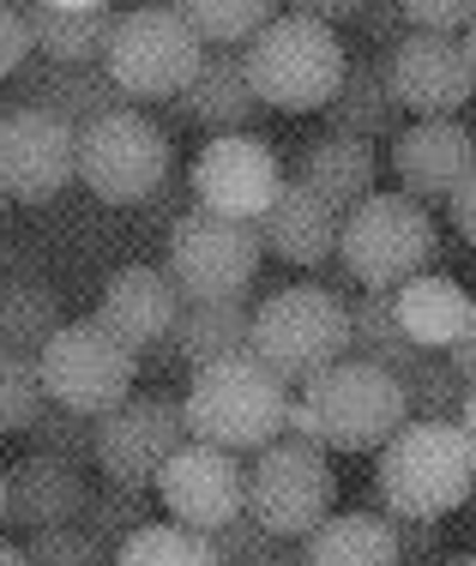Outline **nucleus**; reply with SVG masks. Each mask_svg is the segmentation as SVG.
Listing matches in <instances>:
<instances>
[{
    "label": "nucleus",
    "mask_w": 476,
    "mask_h": 566,
    "mask_svg": "<svg viewBox=\"0 0 476 566\" xmlns=\"http://www.w3.org/2000/svg\"><path fill=\"white\" fill-rule=\"evenodd\" d=\"M399 12H404V24H416L428 36H453V31H470L476 24V0H411Z\"/></svg>",
    "instance_id": "nucleus-39"
},
{
    "label": "nucleus",
    "mask_w": 476,
    "mask_h": 566,
    "mask_svg": "<svg viewBox=\"0 0 476 566\" xmlns=\"http://www.w3.org/2000/svg\"><path fill=\"white\" fill-rule=\"evenodd\" d=\"M187 187H194L199 211H217V218H236V223H260L283 193V164L266 139L229 133V139H206V151L187 169Z\"/></svg>",
    "instance_id": "nucleus-13"
},
{
    "label": "nucleus",
    "mask_w": 476,
    "mask_h": 566,
    "mask_svg": "<svg viewBox=\"0 0 476 566\" xmlns=\"http://www.w3.org/2000/svg\"><path fill=\"white\" fill-rule=\"evenodd\" d=\"M182 447H187V416L182 398L169 392H133L127 403L97 416V470L103 482H121V489H157L163 464Z\"/></svg>",
    "instance_id": "nucleus-12"
},
{
    "label": "nucleus",
    "mask_w": 476,
    "mask_h": 566,
    "mask_svg": "<svg viewBox=\"0 0 476 566\" xmlns=\"http://www.w3.org/2000/svg\"><path fill=\"white\" fill-rule=\"evenodd\" d=\"M434 566H476V555H441Z\"/></svg>",
    "instance_id": "nucleus-46"
},
{
    "label": "nucleus",
    "mask_w": 476,
    "mask_h": 566,
    "mask_svg": "<svg viewBox=\"0 0 476 566\" xmlns=\"http://www.w3.org/2000/svg\"><path fill=\"white\" fill-rule=\"evenodd\" d=\"M24 560L31 566H108L115 555H108L85 524H54V531L24 536Z\"/></svg>",
    "instance_id": "nucleus-37"
},
{
    "label": "nucleus",
    "mask_w": 476,
    "mask_h": 566,
    "mask_svg": "<svg viewBox=\"0 0 476 566\" xmlns=\"http://www.w3.org/2000/svg\"><path fill=\"white\" fill-rule=\"evenodd\" d=\"M7 206H12V199H7V193H0V229H7Z\"/></svg>",
    "instance_id": "nucleus-50"
},
{
    "label": "nucleus",
    "mask_w": 476,
    "mask_h": 566,
    "mask_svg": "<svg viewBox=\"0 0 476 566\" xmlns=\"http://www.w3.org/2000/svg\"><path fill=\"white\" fill-rule=\"evenodd\" d=\"M260 260H266L260 223H236V218H217V211L194 206L169 229L163 272L175 277L182 302H248Z\"/></svg>",
    "instance_id": "nucleus-9"
},
{
    "label": "nucleus",
    "mask_w": 476,
    "mask_h": 566,
    "mask_svg": "<svg viewBox=\"0 0 476 566\" xmlns=\"http://www.w3.org/2000/svg\"><path fill=\"white\" fill-rule=\"evenodd\" d=\"M458 428H465V440L476 447V386H465V403H458Z\"/></svg>",
    "instance_id": "nucleus-44"
},
{
    "label": "nucleus",
    "mask_w": 476,
    "mask_h": 566,
    "mask_svg": "<svg viewBox=\"0 0 476 566\" xmlns=\"http://www.w3.org/2000/svg\"><path fill=\"white\" fill-rule=\"evenodd\" d=\"M446 206H453V223H458V235H465L470 248H476V169L465 175V181H458V193L446 199Z\"/></svg>",
    "instance_id": "nucleus-42"
},
{
    "label": "nucleus",
    "mask_w": 476,
    "mask_h": 566,
    "mask_svg": "<svg viewBox=\"0 0 476 566\" xmlns=\"http://www.w3.org/2000/svg\"><path fill=\"white\" fill-rule=\"evenodd\" d=\"M79 524L97 536L108 555H115L127 536H139L145 524H157V518H152V489H121V482H103V489H91V501H85V512H79Z\"/></svg>",
    "instance_id": "nucleus-33"
},
{
    "label": "nucleus",
    "mask_w": 476,
    "mask_h": 566,
    "mask_svg": "<svg viewBox=\"0 0 476 566\" xmlns=\"http://www.w3.org/2000/svg\"><path fill=\"white\" fill-rule=\"evenodd\" d=\"M175 145L169 127L145 109H115L91 127H79V181L103 206H152L175 181Z\"/></svg>",
    "instance_id": "nucleus-6"
},
{
    "label": "nucleus",
    "mask_w": 476,
    "mask_h": 566,
    "mask_svg": "<svg viewBox=\"0 0 476 566\" xmlns=\"http://www.w3.org/2000/svg\"><path fill=\"white\" fill-rule=\"evenodd\" d=\"M182 290H175V277L163 272V265H121L115 277L103 283V302H97V326L115 332L121 344L133 349V356H152V349H163L175 338V319H182Z\"/></svg>",
    "instance_id": "nucleus-17"
},
{
    "label": "nucleus",
    "mask_w": 476,
    "mask_h": 566,
    "mask_svg": "<svg viewBox=\"0 0 476 566\" xmlns=\"http://www.w3.org/2000/svg\"><path fill=\"white\" fill-rule=\"evenodd\" d=\"M199 61V36L187 31L182 7H133L121 12L115 36H108V55H103V73L115 78V91L139 109V103H175L187 85H194Z\"/></svg>",
    "instance_id": "nucleus-8"
},
{
    "label": "nucleus",
    "mask_w": 476,
    "mask_h": 566,
    "mask_svg": "<svg viewBox=\"0 0 476 566\" xmlns=\"http://www.w3.org/2000/svg\"><path fill=\"white\" fill-rule=\"evenodd\" d=\"M392 314H399L404 338L423 349V356H434V349H453L465 338V326L476 314V295L465 283L441 277V272H423V277L404 283V290H392Z\"/></svg>",
    "instance_id": "nucleus-25"
},
{
    "label": "nucleus",
    "mask_w": 476,
    "mask_h": 566,
    "mask_svg": "<svg viewBox=\"0 0 476 566\" xmlns=\"http://www.w3.org/2000/svg\"><path fill=\"white\" fill-rule=\"evenodd\" d=\"M0 566H31V560H24V548H12V543H0Z\"/></svg>",
    "instance_id": "nucleus-45"
},
{
    "label": "nucleus",
    "mask_w": 476,
    "mask_h": 566,
    "mask_svg": "<svg viewBox=\"0 0 476 566\" xmlns=\"http://www.w3.org/2000/svg\"><path fill=\"white\" fill-rule=\"evenodd\" d=\"M182 109L194 127H206L211 139H229V133H248L253 115H260V97H253L248 61L229 55V49H206L194 85L182 91Z\"/></svg>",
    "instance_id": "nucleus-24"
},
{
    "label": "nucleus",
    "mask_w": 476,
    "mask_h": 566,
    "mask_svg": "<svg viewBox=\"0 0 476 566\" xmlns=\"http://www.w3.org/2000/svg\"><path fill=\"white\" fill-rule=\"evenodd\" d=\"M302 403L320 428L325 452H380L399 428H411V398H404V380L374 361L344 356L338 368H325L320 380L302 386Z\"/></svg>",
    "instance_id": "nucleus-7"
},
{
    "label": "nucleus",
    "mask_w": 476,
    "mask_h": 566,
    "mask_svg": "<svg viewBox=\"0 0 476 566\" xmlns=\"http://www.w3.org/2000/svg\"><path fill=\"white\" fill-rule=\"evenodd\" d=\"M7 91H12V109L61 115L66 127H91V120H103L115 109H133L103 66H61V61H43V55L24 61L19 73L7 78Z\"/></svg>",
    "instance_id": "nucleus-19"
},
{
    "label": "nucleus",
    "mask_w": 476,
    "mask_h": 566,
    "mask_svg": "<svg viewBox=\"0 0 476 566\" xmlns=\"http://www.w3.org/2000/svg\"><path fill=\"white\" fill-rule=\"evenodd\" d=\"M476 169V133L465 120H404L392 139V175L404 199H453Z\"/></svg>",
    "instance_id": "nucleus-18"
},
{
    "label": "nucleus",
    "mask_w": 476,
    "mask_h": 566,
    "mask_svg": "<svg viewBox=\"0 0 476 566\" xmlns=\"http://www.w3.org/2000/svg\"><path fill=\"white\" fill-rule=\"evenodd\" d=\"M302 566H404L386 512H332L302 543Z\"/></svg>",
    "instance_id": "nucleus-27"
},
{
    "label": "nucleus",
    "mask_w": 476,
    "mask_h": 566,
    "mask_svg": "<svg viewBox=\"0 0 476 566\" xmlns=\"http://www.w3.org/2000/svg\"><path fill=\"white\" fill-rule=\"evenodd\" d=\"M350 356L374 361V368L399 374V380L423 361V349L404 338L399 314H392V295H369V290H362L356 302H350Z\"/></svg>",
    "instance_id": "nucleus-30"
},
{
    "label": "nucleus",
    "mask_w": 476,
    "mask_h": 566,
    "mask_svg": "<svg viewBox=\"0 0 476 566\" xmlns=\"http://www.w3.org/2000/svg\"><path fill=\"white\" fill-rule=\"evenodd\" d=\"M392 536H399V555H404V566H411V560H434V555H441V524H423V518H392Z\"/></svg>",
    "instance_id": "nucleus-41"
},
{
    "label": "nucleus",
    "mask_w": 476,
    "mask_h": 566,
    "mask_svg": "<svg viewBox=\"0 0 476 566\" xmlns=\"http://www.w3.org/2000/svg\"><path fill=\"white\" fill-rule=\"evenodd\" d=\"M386 78L399 109H411L416 120H458V109L476 97V66L465 36L404 31L386 49Z\"/></svg>",
    "instance_id": "nucleus-14"
},
{
    "label": "nucleus",
    "mask_w": 476,
    "mask_h": 566,
    "mask_svg": "<svg viewBox=\"0 0 476 566\" xmlns=\"http://www.w3.org/2000/svg\"><path fill=\"white\" fill-rule=\"evenodd\" d=\"M434 260V218L428 206L404 193H374L356 211H344L338 229V265L369 295H392L411 277H423Z\"/></svg>",
    "instance_id": "nucleus-5"
},
{
    "label": "nucleus",
    "mask_w": 476,
    "mask_h": 566,
    "mask_svg": "<svg viewBox=\"0 0 476 566\" xmlns=\"http://www.w3.org/2000/svg\"><path fill=\"white\" fill-rule=\"evenodd\" d=\"M253 356L283 386H308L350 356V302L320 283H283L253 307Z\"/></svg>",
    "instance_id": "nucleus-3"
},
{
    "label": "nucleus",
    "mask_w": 476,
    "mask_h": 566,
    "mask_svg": "<svg viewBox=\"0 0 476 566\" xmlns=\"http://www.w3.org/2000/svg\"><path fill=\"white\" fill-rule=\"evenodd\" d=\"M476 494V447L458 422H411L380 447L374 501L386 518L441 524L446 512L470 506Z\"/></svg>",
    "instance_id": "nucleus-2"
},
{
    "label": "nucleus",
    "mask_w": 476,
    "mask_h": 566,
    "mask_svg": "<svg viewBox=\"0 0 476 566\" xmlns=\"http://www.w3.org/2000/svg\"><path fill=\"white\" fill-rule=\"evenodd\" d=\"M157 494H163L169 524H187V531H199V536H217L224 524H236L241 512H248V470H241V458L187 440V447L163 464Z\"/></svg>",
    "instance_id": "nucleus-16"
},
{
    "label": "nucleus",
    "mask_w": 476,
    "mask_h": 566,
    "mask_svg": "<svg viewBox=\"0 0 476 566\" xmlns=\"http://www.w3.org/2000/svg\"><path fill=\"white\" fill-rule=\"evenodd\" d=\"M31 55H37V31H31V19H24V7H7V0H0V85H7Z\"/></svg>",
    "instance_id": "nucleus-40"
},
{
    "label": "nucleus",
    "mask_w": 476,
    "mask_h": 566,
    "mask_svg": "<svg viewBox=\"0 0 476 566\" xmlns=\"http://www.w3.org/2000/svg\"><path fill=\"white\" fill-rule=\"evenodd\" d=\"M248 78H253V97L266 109H325L344 85V66L350 49L338 43V31L302 19V12H278L260 36L248 43Z\"/></svg>",
    "instance_id": "nucleus-4"
},
{
    "label": "nucleus",
    "mask_w": 476,
    "mask_h": 566,
    "mask_svg": "<svg viewBox=\"0 0 476 566\" xmlns=\"http://www.w3.org/2000/svg\"><path fill=\"white\" fill-rule=\"evenodd\" d=\"M325 115H332V127H338V133H356V139H380V133H392V139H399L404 109H399V97H392L386 61H374V55H350L344 85H338V97H332V103H325Z\"/></svg>",
    "instance_id": "nucleus-28"
},
{
    "label": "nucleus",
    "mask_w": 476,
    "mask_h": 566,
    "mask_svg": "<svg viewBox=\"0 0 476 566\" xmlns=\"http://www.w3.org/2000/svg\"><path fill=\"white\" fill-rule=\"evenodd\" d=\"M61 295L43 277H7L0 283V349L7 356H43L49 338L61 332Z\"/></svg>",
    "instance_id": "nucleus-29"
},
{
    "label": "nucleus",
    "mask_w": 476,
    "mask_h": 566,
    "mask_svg": "<svg viewBox=\"0 0 476 566\" xmlns=\"http://www.w3.org/2000/svg\"><path fill=\"white\" fill-rule=\"evenodd\" d=\"M0 115H7V103H0Z\"/></svg>",
    "instance_id": "nucleus-51"
},
{
    "label": "nucleus",
    "mask_w": 476,
    "mask_h": 566,
    "mask_svg": "<svg viewBox=\"0 0 476 566\" xmlns=\"http://www.w3.org/2000/svg\"><path fill=\"white\" fill-rule=\"evenodd\" d=\"M182 416H187V440L194 447H217L229 458L266 452L283 440L290 386L248 349V356H229V361H211V368L187 374Z\"/></svg>",
    "instance_id": "nucleus-1"
},
{
    "label": "nucleus",
    "mask_w": 476,
    "mask_h": 566,
    "mask_svg": "<svg viewBox=\"0 0 476 566\" xmlns=\"http://www.w3.org/2000/svg\"><path fill=\"white\" fill-rule=\"evenodd\" d=\"M465 49H470V66H476V24H470V36H465Z\"/></svg>",
    "instance_id": "nucleus-49"
},
{
    "label": "nucleus",
    "mask_w": 476,
    "mask_h": 566,
    "mask_svg": "<svg viewBox=\"0 0 476 566\" xmlns=\"http://www.w3.org/2000/svg\"><path fill=\"white\" fill-rule=\"evenodd\" d=\"M374 175H380V151L374 139H356V133H320V139L302 145V164H296V187L320 193L325 206L344 218L362 199H374Z\"/></svg>",
    "instance_id": "nucleus-21"
},
{
    "label": "nucleus",
    "mask_w": 476,
    "mask_h": 566,
    "mask_svg": "<svg viewBox=\"0 0 476 566\" xmlns=\"http://www.w3.org/2000/svg\"><path fill=\"white\" fill-rule=\"evenodd\" d=\"M37 374H43L49 403L73 416H108L115 403L133 398V374H139V356L103 332L97 319H66L49 338V349L37 356Z\"/></svg>",
    "instance_id": "nucleus-10"
},
{
    "label": "nucleus",
    "mask_w": 476,
    "mask_h": 566,
    "mask_svg": "<svg viewBox=\"0 0 476 566\" xmlns=\"http://www.w3.org/2000/svg\"><path fill=\"white\" fill-rule=\"evenodd\" d=\"M91 501V482L79 464H61V458H19L7 470V524L31 531H54V524H79V512Z\"/></svg>",
    "instance_id": "nucleus-20"
},
{
    "label": "nucleus",
    "mask_w": 476,
    "mask_h": 566,
    "mask_svg": "<svg viewBox=\"0 0 476 566\" xmlns=\"http://www.w3.org/2000/svg\"><path fill=\"white\" fill-rule=\"evenodd\" d=\"M169 349L187 374L211 368V361H229V356H248L253 349V307L248 302H187L182 319H175Z\"/></svg>",
    "instance_id": "nucleus-26"
},
{
    "label": "nucleus",
    "mask_w": 476,
    "mask_h": 566,
    "mask_svg": "<svg viewBox=\"0 0 476 566\" xmlns=\"http://www.w3.org/2000/svg\"><path fill=\"white\" fill-rule=\"evenodd\" d=\"M446 361L458 368V380L476 386V314H470V326H465V338H458L453 349H446Z\"/></svg>",
    "instance_id": "nucleus-43"
},
{
    "label": "nucleus",
    "mask_w": 476,
    "mask_h": 566,
    "mask_svg": "<svg viewBox=\"0 0 476 566\" xmlns=\"http://www.w3.org/2000/svg\"><path fill=\"white\" fill-rule=\"evenodd\" d=\"M338 501V476L320 447L302 440H278V447L253 452L248 464V512L266 524L278 543H308Z\"/></svg>",
    "instance_id": "nucleus-11"
},
{
    "label": "nucleus",
    "mask_w": 476,
    "mask_h": 566,
    "mask_svg": "<svg viewBox=\"0 0 476 566\" xmlns=\"http://www.w3.org/2000/svg\"><path fill=\"white\" fill-rule=\"evenodd\" d=\"M404 398H411V422H458L465 403V380L446 356H423L404 374Z\"/></svg>",
    "instance_id": "nucleus-34"
},
{
    "label": "nucleus",
    "mask_w": 476,
    "mask_h": 566,
    "mask_svg": "<svg viewBox=\"0 0 476 566\" xmlns=\"http://www.w3.org/2000/svg\"><path fill=\"white\" fill-rule=\"evenodd\" d=\"M66 181H79V127L43 109L0 115V193L19 206H43Z\"/></svg>",
    "instance_id": "nucleus-15"
},
{
    "label": "nucleus",
    "mask_w": 476,
    "mask_h": 566,
    "mask_svg": "<svg viewBox=\"0 0 476 566\" xmlns=\"http://www.w3.org/2000/svg\"><path fill=\"white\" fill-rule=\"evenodd\" d=\"M182 19H187V31L199 36V49L248 55V43L278 19V7H266V0H187Z\"/></svg>",
    "instance_id": "nucleus-31"
},
{
    "label": "nucleus",
    "mask_w": 476,
    "mask_h": 566,
    "mask_svg": "<svg viewBox=\"0 0 476 566\" xmlns=\"http://www.w3.org/2000/svg\"><path fill=\"white\" fill-rule=\"evenodd\" d=\"M43 410H49V392H43L37 361L0 349V434H31Z\"/></svg>",
    "instance_id": "nucleus-35"
},
{
    "label": "nucleus",
    "mask_w": 476,
    "mask_h": 566,
    "mask_svg": "<svg viewBox=\"0 0 476 566\" xmlns=\"http://www.w3.org/2000/svg\"><path fill=\"white\" fill-rule=\"evenodd\" d=\"M338 229H344V218H338V211L325 206L320 193H308V187L283 181L278 206H271L266 218H260V241H266V253H278L283 265L320 272V265L338 253Z\"/></svg>",
    "instance_id": "nucleus-22"
},
{
    "label": "nucleus",
    "mask_w": 476,
    "mask_h": 566,
    "mask_svg": "<svg viewBox=\"0 0 476 566\" xmlns=\"http://www.w3.org/2000/svg\"><path fill=\"white\" fill-rule=\"evenodd\" d=\"M31 447L61 464H97V416H73L61 403H49L31 428Z\"/></svg>",
    "instance_id": "nucleus-36"
},
{
    "label": "nucleus",
    "mask_w": 476,
    "mask_h": 566,
    "mask_svg": "<svg viewBox=\"0 0 476 566\" xmlns=\"http://www.w3.org/2000/svg\"><path fill=\"white\" fill-rule=\"evenodd\" d=\"M24 19H31V31H37V55H43V61L103 66L121 12L103 7V0H31Z\"/></svg>",
    "instance_id": "nucleus-23"
},
{
    "label": "nucleus",
    "mask_w": 476,
    "mask_h": 566,
    "mask_svg": "<svg viewBox=\"0 0 476 566\" xmlns=\"http://www.w3.org/2000/svg\"><path fill=\"white\" fill-rule=\"evenodd\" d=\"M260 566H302V560H296V555H283V560H260Z\"/></svg>",
    "instance_id": "nucleus-48"
},
{
    "label": "nucleus",
    "mask_w": 476,
    "mask_h": 566,
    "mask_svg": "<svg viewBox=\"0 0 476 566\" xmlns=\"http://www.w3.org/2000/svg\"><path fill=\"white\" fill-rule=\"evenodd\" d=\"M0 524H7V476H0Z\"/></svg>",
    "instance_id": "nucleus-47"
},
{
    "label": "nucleus",
    "mask_w": 476,
    "mask_h": 566,
    "mask_svg": "<svg viewBox=\"0 0 476 566\" xmlns=\"http://www.w3.org/2000/svg\"><path fill=\"white\" fill-rule=\"evenodd\" d=\"M211 548H217V560L224 566H260V560H283V543L266 531L253 512H241L236 524H224V531L211 536Z\"/></svg>",
    "instance_id": "nucleus-38"
},
{
    "label": "nucleus",
    "mask_w": 476,
    "mask_h": 566,
    "mask_svg": "<svg viewBox=\"0 0 476 566\" xmlns=\"http://www.w3.org/2000/svg\"><path fill=\"white\" fill-rule=\"evenodd\" d=\"M108 566H224L211 548V536L187 531V524H145L139 536L115 548Z\"/></svg>",
    "instance_id": "nucleus-32"
}]
</instances>
